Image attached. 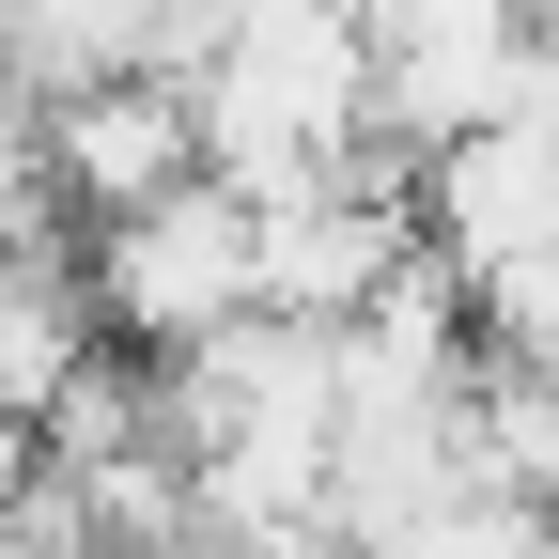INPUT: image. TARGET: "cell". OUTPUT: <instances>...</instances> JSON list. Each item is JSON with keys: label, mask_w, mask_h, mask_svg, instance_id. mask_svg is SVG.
I'll return each mask as SVG.
<instances>
[{"label": "cell", "mask_w": 559, "mask_h": 559, "mask_svg": "<svg viewBox=\"0 0 559 559\" xmlns=\"http://www.w3.org/2000/svg\"><path fill=\"white\" fill-rule=\"evenodd\" d=\"M419 218H436V264L466 280V296H498L513 264L559 249V140H528V124L451 140V156L419 171Z\"/></svg>", "instance_id": "obj_4"}, {"label": "cell", "mask_w": 559, "mask_h": 559, "mask_svg": "<svg viewBox=\"0 0 559 559\" xmlns=\"http://www.w3.org/2000/svg\"><path fill=\"white\" fill-rule=\"evenodd\" d=\"M79 311H94L79 264H62V249H16V280H0V404H16V419H47L62 389L94 373V326Z\"/></svg>", "instance_id": "obj_7"}, {"label": "cell", "mask_w": 559, "mask_h": 559, "mask_svg": "<svg viewBox=\"0 0 559 559\" xmlns=\"http://www.w3.org/2000/svg\"><path fill=\"white\" fill-rule=\"evenodd\" d=\"M47 187H79L94 218H156L171 187H202V109L171 79H109V94H62L47 109Z\"/></svg>", "instance_id": "obj_5"}, {"label": "cell", "mask_w": 559, "mask_h": 559, "mask_svg": "<svg viewBox=\"0 0 559 559\" xmlns=\"http://www.w3.org/2000/svg\"><path fill=\"white\" fill-rule=\"evenodd\" d=\"M404 559H559V513H528V498H498V481H466V498L419 528Z\"/></svg>", "instance_id": "obj_8"}, {"label": "cell", "mask_w": 559, "mask_h": 559, "mask_svg": "<svg viewBox=\"0 0 559 559\" xmlns=\"http://www.w3.org/2000/svg\"><path fill=\"white\" fill-rule=\"evenodd\" d=\"M373 47H389V79H373V124H389V140H419V171H436L451 140H481V124H498L528 16H513V0H419V16H389Z\"/></svg>", "instance_id": "obj_3"}, {"label": "cell", "mask_w": 559, "mask_h": 559, "mask_svg": "<svg viewBox=\"0 0 559 559\" xmlns=\"http://www.w3.org/2000/svg\"><path fill=\"white\" fill-rule=\"evenodd\" d=\"M0 498H32V419L0 404Z\"/></svg>", "instance_id": "obj_10"}, {"label": "cell", "mask_w": 559, "mask_h": 559, "mask_svg": "<svg viewBox=\"0 0 559 559\" xmlns=\"http://www.w3.org/2000/svg\"><path fill=\"white\" fill-rule=\"evenodd\" d=\"M94 311L140 342V358H202V342H234L249 311H264V218L234 187H171L156 218H124V234H94Z\"/></svg>", "instance_id": "obj_1"}, {"label": "cell", "mask_w": 559, "mask_h": 559, "mask_svg": "<svg viewBox=\"0 0 559 559\" xmlns=\"http://www.w3.org/2000/svg\"><path fill=\"white\" fill-rule=\"evenodd\" d=\"M171 389V451H234V436H342V326H280L249 311L234 342L156 373Z\"/></svg>", "instance_id": "obj_2"}, {"label": "cell", "mask_w": 559, "mask_h": 559, "mask_svg": "<svg viewBox=\"0 0 559 559\" xmlns=\"http://www.w3.org/2000/svg\"><path fill=\"white\" fill-rule=\"evenodd\" d=\"M404 264H419V218H404V202L311 187V202H280V218H264V311H280V326H358Z\"/></svg>", "instance_id": "obj_6"}, {"label": "cell", "mask_w": 559, "mask_h": 559, "mask_svg": "<svg viewBox=\"0 0 559 559\" xmlns=\"http://www.w3.org/2000/svg\"><path fill=\"white\" fill-rule=\"evenodd\" d=\"M481 326H498V358H513V373H544V389H559V249H544V264H513L498 296H481Z\"/></svg>", "instance_id": "obj_9"}]
</instances>
